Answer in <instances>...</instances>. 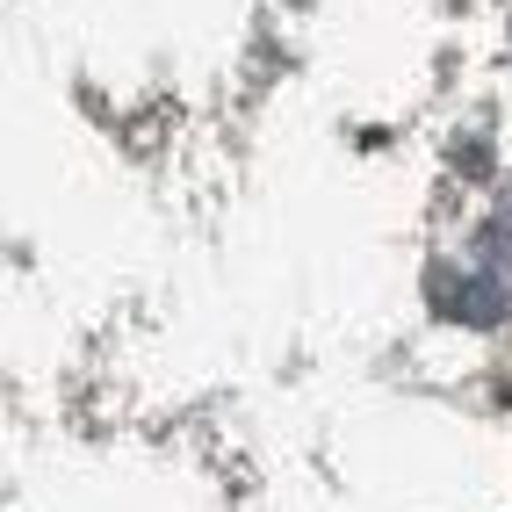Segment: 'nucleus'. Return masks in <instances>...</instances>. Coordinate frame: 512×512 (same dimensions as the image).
<instances>
[{
    "label": "nucleus",
    "mask_w": 512,
    "mask_h": 512,
    "mask_svg": "<svg viewBox=\"0 0 512 512\" xmlns=\"http://www.w3.org/2000/svg\"><path fill=\"white\" fill-rule=\"evenodd\" d=\"M433 311H448L462 325H498L505 296L491 282H469V275H433Z\"/></svg>",
    "instance_id": "1"
}]
</instances>
